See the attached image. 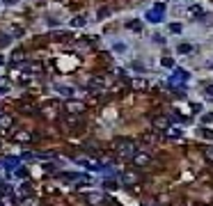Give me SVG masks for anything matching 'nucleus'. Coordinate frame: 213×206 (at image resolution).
I'll return each mask as SVG.
<instances>
[{
    "instance_id": "obj_5",
    "label": "nucleus",
    "mask_w": 213,
    "mask_h": 206,
    "mask_svg": "<svg viewBox=\"0 0 213 206\" xmlns=\"http://www.w3.org/2000/svg\"><path fill=\"white\" fill-rule=\"evenodd\" d=\"M2 165H5L7 170H14L16 165H18V158H5V160H2Z\"/></svg>"
},
{
    "instance_id": "obj_1",
    "label": "nucleus",
    "mask_w": 213,
    "mask_h": 206,
    "mask_svg": "<svg viewBox=\"0 0 213 206\" xmlns=\"http://www.w3.org/2000/svg\"><path fill=\"white\" fill-rule=\"evenodd\" d=\"M163 18H165V5H156V9L147 12V21L151 23H161Z\"/></svg>"
},
{
    "instance_id": "obj_8",
    "label": "nucleus",
    "mask_w": 213,
    "mask_h": 206,
    "mask_svg": "<svg viewBox=\"0 0 213 206\" xmlns=\"http://www.w3.org/2000/svg\"><path fill=\"white\" fill-rule=\"evenodd\" d=\"M177 51H179V53H190L192 46H190V44H181V46H177Z\"/></svg>"
},
{
    "instance_id": "obj_15",
    "label": "nucleus",
    "mask_w": 213,
    "mask_h": 206,
    "mask_svg": "<svg viewBox=\"0 0 213 206\" xmlns=\"http://www.w3.org/2000/svg\"><path fill=\"white\" fill-rule=\"evenodd\" d=\"M115 185H117V183H115V181H103V188H110V190H112V188H115Z\"/></svg>"
},
{
    "instance_id": "obj_10",
    "label": "nucleus",
    "mask_w": 213,
    "mask_h": 206,
    "mask_svg": "<svg viewBox=\"0 0 213 206\" xmlns=\"http://www.w3.org/2000/svg\"><path fill=\"white\" fill-rule=\"evenodd\" d=\"M57 89H60L64 96H71V94H73V89H71V87H57Z\"/></svg>"
},
{
    "instance_id": "obj_16",
    "label": "nucleus",
    "mask_w": 213,
    "mask_h": 206,
    "mask_svg": "<svg viewBox=\"0 0 213 206\" xmlns=\"http://www.w3.org/2000/svg\"><path fill=\"white\" fill-rule=\"evenodd\" d=\"M128 28H131V30H140V23H138V21H131Z\"/></svg>"
},
{
    "instance_id": "obj_14",
    "label": "nucleus",
    "mask_w": 213,
    "mask_h": 206,
    "mask_svg": "<svg viewBox=\"0 0 213 206\" xmlns=\"http://www.w3.org/2000/svg\"><path fill=\"white\" fill-rule=\"evenodd\" d=\"M156 126H161V128H167V119H156Z\"/></svg>"
},
{
    "instance_id": "obj_4",
    "label": "nucleus",
    "mask_w": 213,
    "mask_h": 206,
    "mask_svg": "<svg viewBox=\"0 0 213 206\" xmlns=\"http://www.w3.org/2000/svg\"><path fill=\"white\" fill-rule=\"evenodd\" d=\"M78 163L83 165V167H87V170H96V172L101 170V165H99V163H92V160H85V158H80Z\"/></svg>"
},
{
    "instance_id": "obj_13",
    "label": "nucleus",
    "mask_w": 213,
    "mask_h": 206,
    "mask_svg": "<svg viewBox=\"0 0 213 206\" xmlns=\"http://www.w3.org/2000/svg\"><path fill=\"white\" fill-rule=\"evenodd\" d=\"M83 23H85V18H80V16H78V18H73V23H71V25L80 28V25H83Z\"/></svg>"
},
{
    "instance_id": "obj_20",
    "label": "nucleus",
    "mask_w": 213,
    "mask_h": 206,
    "mask_svg": "<svg viewBox=\"0 0 213 206\" xmlns=\"http://www.w3.org/2000/svg\"><path fill=\"white\" fill-rule=\"evenodd\" d=\"M206 158H208V160H213V149H206Z\"/></svg>"
},
{
    "instance_id": "obj_22",
    "label": "nucleus",
    "mask_w": 213,
    "mask_h": 206,
    "mask_svg": "<svg viewBox=\"0 0 213 206\" xmlns=\"http://www.w3.org/2000/svg\"><path fill=\"white\" fill-rule=\"evenodd\" d=\"M211 69H213V64H211Z\"/></svg>"
},
{
    "instance_id": "obj_9",
    "label": "nucleus",
    "mask_w": 213,
    "mask_h": 206,
    "mask_svg": "<svg viewBox=\"0 0 213 206\" xmlns=\"http://www.w3.org/2000/svg\"><path fill=\"white\" fill-rule=\"evenodd\" d=\"M135 179H138L135 174H124V176H121V181H124V183H133Z\"/></svg>"
},
{
    "instance_id": "obj_17",
    "label": "nucleus",
    "mask_w": 213,
    "mask_h": 206,
    "mask_svg": "<svg viewBox=\"0 0 213 206\" xmlns=\"http://www.w3.org/2000/svg\"><path fill=\"white\" fill-rule=\"evenodd\" d=\"M170 30H172V32H181V25H179V23H172Z\"/></svg>"
},
{
    "instance_id": "obj_21",
    "label": "nucleus",
    "mask_w": 213,
    "mask_h": 206,
    "mask_svg": "<svg viewBox=\"0 0 213 206\" xmlns=\"http://www.w3.org/2000/svg\"><path fill=\"white\" fill-rule=\"evenodd\" d=\"M2 2H5V5H14L16 0H2Z\"/></svg>"
},
{
    "instance_id": "obj_11",
    "label": "nucleus",
    "mask_w": 213,
    "mask_h": 206,
    "mask_svg": "<svg viewBox=\"0 0 213 206\" xmlns=\"http://www.w3.org/2000/svg\"><path fill=\"white\" fill-rule=\"evenodd\" d=\"M25 174H28V170H25V167H18V170H16V176H18V179H23Z\"/></svg>"
},
{
    "instance_id": "obj_18",
    "label": "nucleus",
    "mask_w": 213,
    "mask_h": 206,
    "mask_svg": "<svg viewBox=\"0 0 213 206\" xmlns=\"http://www.w3.org/2000/svg\"><path fill=\"white\" fill-rule=\"evenodd\" d=\"M154 41H158V44H165V37H161V35H154Z\"/></svg>"
},
{
    "instance_id": "obj_6",
    "label": "nucleus",
    "mask_w": 213,
    "mask_h": 206,
    "mask_svg": "<svg viewBox=\"0 0 213 206\" xmlns=\"http://www.w3.org/2000/svg\"><path fill=\"white\" fill-rule=\"evenodd\" d=\"M87 201H89V204H101L103 197H101V195H87Z\"/></svg>"
},
{
    "instance_id": "obj_2",
    "label": "nucleus",
    "mask_w": 213,
    "mask_h": 206,
    "mask_svg": "<svg viewBox=\"0 0 213 206\" xmlns=\"http://www.w3.org/2000/svg\"><path fill=\"white\" fill-rule=\"evenodd\" d=\"M119 151L126 154V156H133L135 154V144L131 142V140H121V142H119Z\"/></svg>"
},
{
    "instance_id": "obj_7",
    "label": "nucleus",
    "mask_w": 213,
    "mask_h": 206,
    "mask_svg": "<svg viewBox=\"0 0 213 206\" xmlns=\"http://www.w3.org/2000/svg\"><path fill=\"white\" fill-rule=\"evenodd\" d=\"M149 163V156H135V165H147Z\"/></svg>"
},
{
    "instance_id": "obj_19",
    "label": "nucleus",
    "mask_w": 213,
    "mask_h": 206,
    "mask_svg": "<svg viewBox=\"0 0 213 206\" xmlns=\"http://www.w3.org/2000/svg\"><path fill=\"white\" fill-rule=\"evenodd\" d=\"M206 94H208V96H213V85H206Z\"/></svg>"
},
{
    "instance_id": "obj_12",
    "label": "nucleus",
    "mask_w": 213,
    "mask_h": 206,
    "mask_svg": "<svg viewBox=\"0 0 213 206\" xmlns=\"http://www.w3.org/2000/svg\"><path fill=\"white\" fill-rule=\"evenodd\" d=\"M163 67H167V69H172V67H174V62H172V60H170V57H165V60H163Z\"/></svg>"
},
{
    "instance_id": "obj_3",
    "label": "nucleus",
    "mask_w": 213,
    "mask_h": 206,
    "mask_svg": "<svg viewBox=\"0 0 213 206\" xmlns=\"http://www.w3.org/2000/svg\"><path fill=\"white\" fill-rule=\"evenodd\" d=\"M188 78H190V76H188V71H183V69H177V71L172 73L170 80H172V82H186Z\"/></svg>"
}]
</instances>
